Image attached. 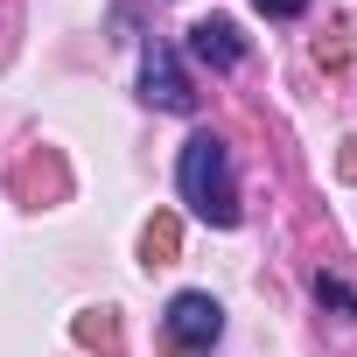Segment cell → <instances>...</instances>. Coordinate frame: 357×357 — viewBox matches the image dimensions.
Instances as JSON below:
<instances>
[{
  "label": "cell",
  "mask_w": 357,
  "mask_h": 357,
  "mask_svg": "<svg viewBox=\"0 0 357 357\" xmlns=\"http://www.w3.org/2000/svg\"><path fill=\"white\" fill-rule=\"evenodd\" d=\"M140 98L161 105V112H190L197 105V91H190V77H183V63H175L168 43H147L140 50Z\"/></svg>",
  "instance_id": "3"
},
{
  "label": "cell",
  "mask_w": 357,
  "mask_h": 357,
  "mask_svg": "<svg viewBox=\"0 0 357 357\" xmlns=\"http://www.w3.org/2000/svg\"><path fill=\"white\" fill-rule=\"evenodd\" d=\"M161 329H168V343H183V350H211V343L225 336V308H218L204 287H183V294L168 301Z\"/></svg>",
  "instance_id": "2"
},
{
  "label": "cell",
  "mask_w": 357,
  "mask_h": 357,
  "mask_svg": "<svg viewBox=\"0 0 357 357\" xmlns=\"http://www.w3.org/2000/svg\"><path fill=\"white\" fill-rule=\"evenodd\" d=\"M315 301H322V308H336V315H350V322H357V287H343V280H336V273H315Z\"/></svg>",
  "instance_id": "5"
},
{
  "label": "cell",
  "mask_w": 357,
  "mask_h": 357,
  "mask_svg": "<svg viewBox=\"0 0 357 357\" xmlns=\"http://www.w3.org/2000/svg\"><path fill=\"white\" fill-rule=\"evenodd\" d=\"M175 190H183V204L204 225H218V231L238 225V175H231V147L218 133H190L183 140V154H175Z\"/></svg>",
  "instance_id": "1"
},
{
  "label": "cell",
  "mask_w": 357,
  "mask_h": 357,
  "mask_svg": "<svg viewBox=\"0 0 357 357\" xmlns=\"http://www.w3.org/2000/svg\"><path fill=\"white\" fill-rule=\"evenodd\" d=\"M190 56H197V63H211V70H238V63H245V36H238V22L204 15V22L190 29Z\"/></svg>",
  "instance_id": "4"
},
{
  "label": "cell",
  "mask_w": 357,
  "mask_h": 357,
  "mask_svg": "<svg viewBox=\"0 0 357 357\" xmlns=\"http://www.w3.org/2000/svg\"><path fill=\"white\" fill-rule=\"evenodd\" d=\"M252 8H259L266 22H301V15H308V0H252Z\"/></svg>",
  "instance_id": "6"
}]
</instances>
